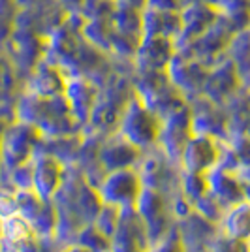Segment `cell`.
<instances>
[{
    "mask_svg": "<svg viewBox=\"0 0 250 252\" xmlns=\"http://www.w3.org/2000/svg\"><path fill=\"white\" fill-rule=\"evenodd\" d=\"M143 189L145 187L139 173L130 168L105 173L96 192L104 205H113L119 209H134Z\"/></svg>",
    "mask_w": 250,
    "mask_h": 252,
    "instance_id": "6da1fadb",
    "label": "cell"
},
{
    "mask_svg": "<svg viewBox=\"0 0 250 252\" xmlns=\"http://www.w3.org/2000/svg\"><path fill=\"white\" fill-rule=\"evenodd\" d=\"M160 130L162 125L158 123L155 113L141 102H132L119 121V136H123L137 149L155 143L160 137Z\"/></svg>",
    "mask_w": 250,
    "mask_h": 252,
    "instance_id": "7a4b0ae2",
    "label": "cell"
},
{
    "mask_svg": "<svg viewBox=\"0 0 250 252\" xmlns=\"http://www.w3.org/2000/svg\"><path fill=\"white\" fill-rule=\"evenodd\" d=\"M38 137L40 130L29 123L11 126L0 139V160L8 164V168L11 169L29 164Z\"/></svg>",
    "mask_w": 250,
    "mask_h": 252,
    "instance_id": "3957f363",
    "label": "cell"
},
{
    "mask_svg": "<svg viewBox=\"0 0 250 252\" xmlns=\"http://www.w3.org/2000/svg\"><path fill=\"white\" fill-rule=\"evenodd\" d=\"M183 162L188 173L207 175L213 171L220 158L217 143L209 136H192L183 153Z\"/></svg>",
    "mask_w": 250,
    "mask_h": 252,
    "instance_id": "277c9868",
    "label": "cell"
},
{
    "mask_svg": "<svg viewBox=\"0 0 250 252\" xmlns=\"http://www.w3.org/2000/svg\"><path fill=\"white\" fill-rule=\"evenodd\" d=\"M64 179V168L61 160L55 157H40L32 164V190L43 198H53L61 187Z\"/></svg>",
    "mask_w": 250,
    "mask_h": 252,
    "instance_id": "5b68a950",
    "label": "cell"
},
{
    "mask_svg": "<svg viewBox=\"0 0 250 252\" xmlns=\"http://www.w3.org/2000/svg\"><path fill=\"white\" fill-rule=\"evenodd\" d=\"M137 153H139V149L136 145H132L123 136H119V139L105 143L100 160H102V166L107 169V173H111V171H119V169H130L132 162H136Z\"/></svg>",
    "mask_w": 250,
    "mask_h": 252,
    "instance_id": "8992f818",
    "label": "cell"
},
{
    "mask_svg": "<svg viewBox=\"0 0 250 252\" xmlns=\"http://www.w3.org/2000/svg\"><path fill=\"white\" fill-rule=\"evenodd\" d=\"M224 235L237 241H250V201H239L222 217Z\"/></svg>",
    "mask_w": 250,
    "mask_h": 252,
    "instance_id": "52a82bcc",
    "label": "cell"
},
{
    "mask_svg": "<svg viewBox=\"0 0 250 252\" xmlns=\"http://www.w3.org/2000/svg\"><path fill=\"white\" fill-rule=\"evenodd\" d=\"M171 51H173L171 38L147 36L141 49H139V57L143 59L147 68L155 70V68H166L169 63V57H171Z\"/></svg>",
    "mask_w": 250,
    "mask_h": 252,
    "instance_id": "ba28073f",
    "label": "cell"
},
{
    "mask_svg": "<svg viewBox=\"0 0 250 252\" xmlns=\"http://www.w3.org/2000/svg\"><path fill=\"white\" fill-rule=\"evenodd\" d=\"M61 252H96V251H91V249H85L81 245H75V243H70L66 249H62Z\"/></svg>",
    "mask_w": 250,
    "mask_h": 252,
    "instance_id": "9c48e42d",
    "label": "cell"
},
{
    "mask_svg": "<svg viewBox=\"0 0 250 252\" xmlns=\"http://www.w3.org/2000/svg\"><path fill=\"white\" fill-rule=\"evenodd\" d=\"M0 231H2V220H0Z\"/></svg>",
    "mask_w": 250,
    "mask_h": 252,
    "instance_id": "30bf717a",
    "label": "cell"
}]
</instances>
